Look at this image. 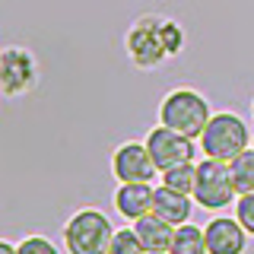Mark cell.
Returning a JSON list of instances; mask_svg holds the SVG:
<instances>
[{
    "instance_id": "5b68a950",
    "label": "cell",
    "mask_w": 254,
    "mask_h": 254,
    "mask_svg": "<svg viewBox=\"0 0 254 254\" xmlns=\"http://www.w3.org/2000/svg\"><path fill=\"white\" fill-rule=\"evenodd\" d=\"M238 197L232 165L222 159L203 156V162H197V181H194V200L203 210H222Z\"/></svg>"
},
{
    "instance_id": "ffe728a7",
    "label": "cell",
    "mask_w": 254,
    "mask_h": 254,
    "mask_svg": "<svg viewBox=\"0 0 254 254\" xmlns=\"http://www.w3.org/2000/svg\"><path fill=\"white\" fill-rule=\"evenodd\" d=\"M146 254H165V251H146Z\"/></svg>"
},
{
    "instance_id": "7a4b0ae2",
    "label": "cell",
    "mask_w": 254,
    "mask_h": 254,
    "mask_svg": "<svg viewBox=\"0 0 254 254\" xmlns=\"http://www.w3.org/2000/svg\"><path fill=\"white\" fill-rule=\"evenodd\" d=\"M213 111L206 105V99L200 92L194 89H175L162 99V105H159V121L165 127H172V130L185 133V137H200L206 130V124H210Z\"/></svg>"
},
{
    "instance_id": "7c38bea8",
    "label": "cell",
    "mask_w": 254,
    "mask_h": 254,
    "mask_svg": "<svg viewBox=\"0 0 254 254\" xmlns=\"http://www.w3.org/2000/svg\"><path fill=\"white\" fill-rule=\"evenodd\" d=\"M153 213L169 219L172 226H185L190 219V194H178V190L159 185L153 194Z\"/></svg>"
},
{
    "instance_id": "4fadbf2b",
    "label": "cell",
    "mask_w": 254,
    "mask_h": 254,
    "mask_svg": "<svg viewBox=\"0 0 254 254\" xmlns=\"http://www.w3.org/2000/svg\"><path fill=\"white\" fill-rule=\"evenodd\" d=\"M169 254H210L206 251V232L194 222H185V226L175 229V242Z\"/></svg>"
},
{
    "instance_id": "d6986e66",
    "label": "cell",
    "mask_w": 254,
    "mask_h": 254,
    "mask_svg": "<svg viewBox=\"0 0 254 254\" xmlns=\"http://www.w3.org/2000/svg\"><path fill=\"white\" fill-rule=\"evenodd\" d=\"M0 254H19V245H13V242H0Z\"/></svg>"
},
{
    "instance_id": "ac0fdd59",
    "label": "cell",
    "mask_w": 254,
    "mask_h": 254,
    "mask_svg": "<svg viewBox=\"0 0 254 254\" xmlns=\"http://www.w3.org/2000/svg\"><path fill=\"white\" fill-rule=\"evenodd\" d=\"M19 254H61V251L54 248L48 238L32 235V238H26V242H19Z\"/></svg>"
},
{
    "instance_id": "30bf717a",
    "label": "cell",
    "mask_w": 254,
    "mask_h": 254,
    "mask_svg": "<svg viewBox=\"0 0 254 254\" xmlns=\"http://www.w3.org/2000/svg\"><path fill=\"white\" fill-rule=\"evenodd\" d=\"M175 229H178V226H172L169 219L156 216V213H146V216H140L137 222H133V232L140 235L143 248H146V251H165V254L172 251Z\"/></svg>"
},
{
    "instance_id": "8992f818",
    "label": "cell",
    "mask_w": 254,
    "mask_h": 254,
    "mask_svg": "<svg viewBox=\"0 0 254 254\" xmlns=\"http://www.w3.org/2000/svg\"><path fill=\"white\" fill-rule=\"evenodd\" d=\"M143 143H146V149H149V156H153L159 172H169V169H175V165L194 162V156H197V143L190 137H185V133L165 127V124L153 127Z\"/></svg>"
},
{
    "instance_id": "3957f363",
    "label": "cell",
    "mask_w": 254,
    "mask_h": 254,
    "mask_svg": "<svg viewBox=\"0 0 254 254\" xmlns=\"http://www.w3.org/2000/svg\"><path fill=\"white\" fill-rule=\"evenodd\" d=\"M251 143H254V140H251L248 124H245L238 115H229V111L213 115L210 124H206V130L200 133V149H203V156L222 159V162H232L235 156H242L245 149H251Z\"/></svg>"
},
{
    "instance_id": "8fae6325",
    "label": "cell",
    "mask_w": 254,
    "mask_h": 254,
    "mask_svg": "<svg viewBox=\"0 0 254 254\" xmlns=\"http://www.w3.org/2000/svg\"><path fill=\"white\" fill-rule=\"evenodd\" d=\"M153 194L156 188L153 185H121L115 194V210L121 213L124 219H133L137 222L140 216H146V213H153Z\"/></svg>"
},
{
    "instance_id": "5bb4252c",
    "label": "cell",
    "mask_w": 254,
    "mask_h": 254,
    "mask_svg": "<svg viewBox=\"0 0 254 254\" xmlns=\"http://www.w3.org/2000/svg\"><path fill=\"white\" fill-rule=\"evenodd\" d=\"M194 181H197V165L194 162H185V165H175V169L162 172V185L178 190V194L194 197Z\"/></svg>"
},
{
    "instance_id": "277c9868",
    "label": "cell",
    "mask_w": 254,
    "mask_h": 254,
    "mask_svg": "<svg viewBox=\"0 0 254 254\" xmlns=\"http://www.w3.org/2000/svg\"><path fill=\"white\" fill-rule=\"evenodd\" d=\"M111 238V219L99 210H79L64 226V245L70 254H108Z\"/></svg>"
},
{
    "instance_id": "52a82bcc",
    "label": "cell",
    "mask_w": 254,
    "mask_h": 254,
    "mask_svg": "<svg viewBox=\"0 0 254 254\" xmlns=\"http://www.w3.org/2000/svg\"><path fill=\"white\" fill-rule=\"evenodd\" d=\"M111 169H115L121 185H137V181L149 185L153 175L159 172L149 149H146V143H124V146H118L115 159H111Z\"/></svg>"
},
{
    "instance_id": "9c48e42d",
    "label": "cell",
    "mask_w": 254,
    "mask_h": 254,
    "mask_svg": "<svg viewBox=\"0 0 254 254\" xmlns=\"http://www.w3.org/2000/svg\"><path fill=\"white\" fill-rule=\"evenodd\" d=\"M206 251L210 254H242L248 245V232L238 219L229 216H216L206 222Z\"/></svg>"
},
{
    "instance_id": "2e32d148",
    "label": "cell",
    "mask_w": 254,
    "mask_h": 254,
    "mask_svg": "<svg viewBox=\"0 0 254 254\" xmlns=\"http://www.w3.org/2000/svg\"><path fill=\"white\" fill-rule=\"evenodd\" d=\"M108 254H146V248H143L140 235L133 232V229H118L115 238H111Z\"/></svg>"
},
{
    "instance_id": "6da1fadb",
    "label": "cell",
    "mask_w": 254,
    "mask_h": 254,
    "mask_svg": "<svg viewBox=\"0 0 254 254\" xmlns=\"http://www.w3.org/2000/svg\"><path fill=\"white\" fill-rule=\"evenodd\" d=\"M127 48L140 67H153L165 54L181 48V29L169 19H159V16H143L127 35Z\"/></svg>"
},
{
    "instance_id": "9a60e30c",
    "label": "cell",
    "mask_w": 254,
    "mask_h": 254,
    "mask_svg": "<svg viewBox=\"0 0 254 254\" xmlns=\"http://www.w3.org/2000/svg\"><path fill=\"white\" fill-rule=\"evenodd\" d=\"M229 165H232V175H235L238 197H242V194H251V190H254V146L245 149L242 156H235Z\"/></svg>"
},
{
    "instance_id": "e0dca14e",
    "label": "cell",
    "mask_w": 254,
    "mask_h": 254,
    "mask_svg": "<svg viewBox=\"0 0 254 254\" xmlns=\"http://www.w3.org/2000/svg\"><path fill=\"white\" fill-rule=\"evenodd\" d=\"M235 219L245 226L248 235H254V190H251V194H242L235 200Z\"/></svg>"
},
{
    "instance_id": "44dd1931",
    "label": "cell",
    "mask_w": 254,
    "mask_h": 254,
    "mask_svg": "<svg viewBox=\"0 0 254 254\" xmlns=\"http://www.w3.org/2000/svg\"><path fill=\"white\" fill-rule=\"evenodd\" d=\"M251 146H254V143H251Z\"/></svg>"
},
{
    "instance_id": "ba28073f",
    "label": "cell",
    "mask_w": 254,
    "mask_h": 254,
    "mask_svg": "<svg viewBox=\"0 0 254 254\" xmlns=\"http://www.w3.org/2000/svg\"><path fill=\"white\" fill-rule=\"evenodd\" d=\"M0 83H3L6 95H19V92L32 89V83H35L32 54L22 51V48H6L0 54Z\"/></svg>"
}]
</instances>
